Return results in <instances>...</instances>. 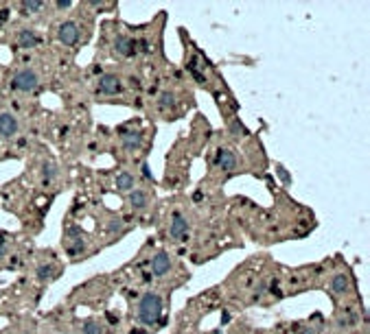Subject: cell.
I'll return each mask as SVG.
<instances>
[{
	"instance_id": "1",
	"label": "cell",
	"mask_w": 370,
	"mask_h": 334,
	"mask_svg": "<svg viewBox=\"0 0 370 334\" xmlns=\"http://www.w3.org/2000/svg\"><path fill=\"white\" fill-rule=\"evenodd\" d=\"M162 314V299L156 293H145L138 302V319L145 326H156Z\"/></svg>"
},
{
	"instance_id": "2",
	"label": "cell",
	"mask_w": 370,
	"mask_h": 334,
	"mask_svg": "<svg viewBox=\"0 0 370 334\" xmlns=\"http://www.w3.org/2000/svg\"><path fill=\"white\" fill-rule=\"evenodd\" d=\"M37 83H40V79H37V74L33 70H20V72H16L11 79V88L18 92H33L37 88Z\"/></svg>"
},
{
	"instance_id": "3",
	"label": "cell",
	"mask_w": 370,
	"mask_h": 334,
	"mask_svg": "<svg viewBox=\"0 0 370 334\" xmlns=\"http://www.w3.org/2000/svg\"><path fill=\"white\" fill-rule=\"evenodd\" d=\"M59 42L66 46H73L77 44L79 40V26L74 24V22H64V24H59Z\"/></svg>"
},
{
	"instance_id": "4",
	"label": "cell",
	"mask_w": 370,
	"mask_h": 334,
	"mask_svg": "<svg viewBox=\"0 0 370 334\" xmlns=\"http://www.w3.org/2000/svg\"><path fill=\"white\" fill-rule=\"evenodd\" d=\"M121 79L116 74H103L99 79V92L101 94H119L121 92Z\"/></svg>"
},
{
	"instance_id": "5",
	"label": "cell",
	"mask_w": 370,
	"mask_h": 334,
	"mask_svg": "<svg viewBox=\"0 0 370 334\" xmlns=\"http://www.w3.org/2000/svg\"><path fill=\"white\" fill-rule=\"evenodd\" d=\"M186 232H189V223L180 212H175L171 219V225H169V234H171V238H184Z\"/></svg>"
},
{
	"instance_id": "6",
	"label": "cell",
	"mask_w": 370,
	"mask_h": 334,
	"mask_svg": "<svg viewBox=\"0 0 370 334\" xmlns=\"http://www.w3.org/2000/svg\"><path fill=\"white\" fill-rule=\"evenodd\" d=\"M18 131V118L13 114H0V135L11 138Z\"/></svg>"
},
{
	"instance_id": "7",
	"label": "cell",
	"mask_w": 370,
	"mask_h": 334,
	"mask_svg": "<svg viewBox=\"0 0 370 334\" xmlns=\"http://www.w3.org/2000/svg\"><path fill=\"white\" fill-rule=\"evenodd\" d=\"M114 48L119 55H123V57H129V55L136 53V42L132 40V37L127 35H119L114 40Z\"/></svg>"
},
{
	"instance_id": "8",
	"label": "cell",
	"mask_w": 370,
	"mask_h": 334,
	"mask_svg": "<svg viewBox=\"0 0 370 334\" xmlns=\"http://www.w3.org/2000/svg\"><path fill=\"white\" fill-rule=\"evenodd\" d=\"M215 164L222 166L223 171H232V168L237 166V157H235V153L228 151V149H219L217 155H215Z\"/></svg>"
},
{
	"instance_id": "9",
	"label": "cell",
	"mask_w": 370,
	"mask_h": 334,
	"mask_svg": "<svg viewBox=\"0 0 370 334\" xmlns=\"http://www.w3.org/2000/svg\"><path fill=\"white\" fill-rule=\"evenodd\" d=\"M169 269H171V258H169V253L162 251V253H158V256L151 260L153 275H165Z\"/></svg>"
},
{
	"instance_id": "10",
	"label": "cell",
	"mask_w": 370,
	"mask_h": 334,
	"mask_svg": "<svg viewBox=\"0 0 370 334\" xmlns=\"http://www.w3.org/2000/svg\"><path fill=\"white\" fill-rule=\"evenodd\" d=\"M18 42H20L22 48H35L37 44V35L33 29H22L20 35H18Z\"/></svg>"
},
{
	"instance_id": "11",
	"label": "cell",
	"mask_w": 370,
	"mask_h": 334,
	"mask_svg": "<svg viewBox=\"0 0 370 334\" xmlns=\"http://www.w3.org/2000/svg\"><path fill=\"white\" fill-rule=\"evenodd\" d=\"M140 144H143V135L138 131H129V134L123 135V147L127 151H136V149H140Z\"/></svg>"
},
{
	"instance_id": "12",
	"label": "cell",
	"mask_w": 370,
	"mask_h": 334,
	"mask_svg": "<svg viewBox=\"0 0 370 334\" xmlns=\"http://www.w3.org/2000/svg\"><path fill=\"white\" fill-rule=\"evenodd\" d=\"M331 289H333L335 295H344L346 290H348V275H344V273L333 275V280H331Z\"/></svg>"
},
{
	"instance_id": "13",
	"label": "cell",
	"mask_w": 370,
	"mask_h": 334,
	"mask_svg": "<svg viewBox=\"0 0 370 334\" xmlns=\"http://www.w3.org/2000/svg\"><path fill=\"white\" fill-rule=\"evenodd\" d=\"M129 203H132V208H136V210L147 208V195H145L143 190H134L132 195H129Z\"/></svg>"
},
{
	"instance_id": "14",
	"label": "cell",
	"mask_w": 370,
	"mask_h": 334,
	"mask_svg": "<svg viewBox=\"0 0 370 334\" xmlns=\"http://www.w3.org/2000/svg\"><path fill=\"white\" fill-rule=\"evenodd\" d=\"M116 188H119V190H132L134 177L129 175V173H119V175H116Z\"/></svg>"
},
{
	"instance_id": "15",
	"label": "cell",
	"mask_w": 370,
	"mask_h": 334,
	"mask_svg": "<svg viewBox=\"0 0 370 334\" xmlns=\"http://www.w3.org/2000/svg\"><path fill=\"white\" fill-rule=\"evenodd\" d=\"M228 129H230V134L235 135V138H246L247 135V129H246V125H243L241 120L239 118H235L230 122V127H228Z\"/></svg>"
},
{
	"instance_id": "16",
	"label": "cell",
	"mask_w": 370,
	"mask_h": 334,
	"mask_svg": "<svg viewBox=\"0 0 370 334\" xmlns=\"http://www.w3.org/2000/svg\"><path fill=\"white\" fill-rule=\"evenodd\" d=\"M83 334H101V326L97 321H86L83 323Z\"/></svg>"
},
{
	"instance_id": "17",
	"label": "cell",
	"mask_w": 370,
	"mask_h": 334,
	"mask_svg": "<svg viewBox=\"0 0 370 334\" xmlns=\"http://www.w3.org/2000/svg\"><path fill=\"white\" fill-rule=\"evenodd\" d=\"M42 173H44V181H50L55 175H57V171H55V166H53V164H49V162H46L44 166H42Z\"/></svg>"
},
{
	"instance_id": "18",
	"label": "cell",
	"mask_w": 370,
	"mask_h": 334,
	"mask_svg": "<svg viewBox=\"0 0 370 334\" xmlns=\"http://www.w3.org/2000/svg\"><path fill=\"white\" fill-rule=\"evenodd\" d=\"M55 273V269L50 265H42L40 269H37V277H40V280H46V277H50Z\"/></svg>"
},
{
	"instance_id": "19",
	"label": "cell",
	"mask_w": 370,
	"mask_h": 334,
	"mask_svg": "<svg viewBox=\"0 0 370 334\" xmlns=\"http://www.w3.org/2000/svg\"><path fill=\"white\" fill-rule=\"evenodd\" d=\"M42 7H44V2H42V0H29V2H25V11H31V13L40 11Z\"/></svg>"
},
{
	"instance_id": "20",
	"label": "cell",
	"mask_w": 370,
	"mask_h": 334,
	"mask_svg": "<svg viewBox=\"0 0 370 334\" xmlns=\"http://www.w3.org/2000/svg\"><path fill=\"white\" fill-rule=\"evenodd\" d=\"M121 229H123V221H121V219H112L110 225H107V232H112V234L121 232Z\"/></svg>"
},
{
	"instance_id": "21",
	"label": "cell",
	"mask_w": 370,
	"mask_h": 334,
	"mask_svg": "<svg viewBox=\"0 0 370 334\" xmlns=\"http://www.w3.org/2000/svg\"><path fill=\"white\" fill-rule=\"evenodd\" d=\"M160 105L162 107H173V105H175V96H173V94H162V96H160Z\"/></svg>"
},
{
	"instance_id": "22",
	"label": "cell",
	"mask_w": 370,
	"mask_h": 334,
	"mask_svg": "<svg viewBox=\"0 0 370 334\" xmlns=\"http://www.w3.org/2000/svg\"><path fill=\"white\" fill-rule=\"evenodd\" d=\"M276 173H278V177H280V179H283L285 183L292 181V177H289V173L285 171V166H280V164H278V166H276Z\"/></svg>"
},
{
	"instance_id": "23",
	"label": "cell",
	"mask_w": 370,
	"mask_h": 334,
	"mask_svg": "<svg viewBox=\"0 0 370 334\" xmlns=\"http://www.w3.org/2000/svg\"><path fill=\"white\" fill-rule=\"evenodd\" d=\"M350 321H353V317L350 314H342L340 319H337V323H340L342 328H346V326H350Z\"/></svg>"
},
{
	"instance_id": "24",
	"label": "cell",
	"mask_w": 370,
	"mask_h": 334,
	"mask_svg": "<svg viewBox=\"0 0 370 334\" xmlns=\"http://www.w3.org/2000/svg\"><path fill=\"white\" fill-rule=\"evenodd\" d=\"M7 253V241H4V234H0V258H4Z\"/></svg>"
},
{
	"instance_id": "25",
	"label": "cell",
	"mask_w": 370,
	"mask_h": 334,
	"mask_svg": "<svg viewBox=\"0 0 370 334\" xmlns=\"http://www.w3.org/2000/svg\"><path fill=\"white\" fill-rule=\"evenodd\" d=\"M55 4H57V9H68L73 2H70V0H57Z\"/></svg>"
},
{
	"instance_id": "26",
	"label": "cell",
	"mask_w": 370,
	"mask_h": 334,
	"mask_svg": "<svg viewBox=\"0 0 370 334\" xmlns=\"http://www.w3.org/2000/svg\"><path fill=\"white\" fill-rule=\"evenodd\" d=\"M143 175H145V177H151V171H149V166H147V164H145V166H143Z\"/></svg>"
},
{
	"instance_id": "27",
	"label": "cell",
	"mask_w": 370,
	"mask_h": 334,
	"mask_svg": "<svg viewBox=\"0 0 370 334\" xmlns=\"http://www.w3.org/2000/svg\"><path fill=\"white\" fill-rule=\"evenodd\" d=\"M107 319H110L112 323H119V317H114V314H112V312H107Z\"/></svg>"
},
{
	"instance_id": "28",
	"label": "cell",
	"mask_w": 370,
	"mask_h": 334,
	"mask_svg": "<svg viewBox=\"0 0 370 334\" xmlns=\"http://www.w3.org/2000/svg\"><path fill=\"white\" fill-rule=\"evenodd\" d=\"M129 334H145V330H136V332H129Z\"/></svg>"
}]
</instances>
